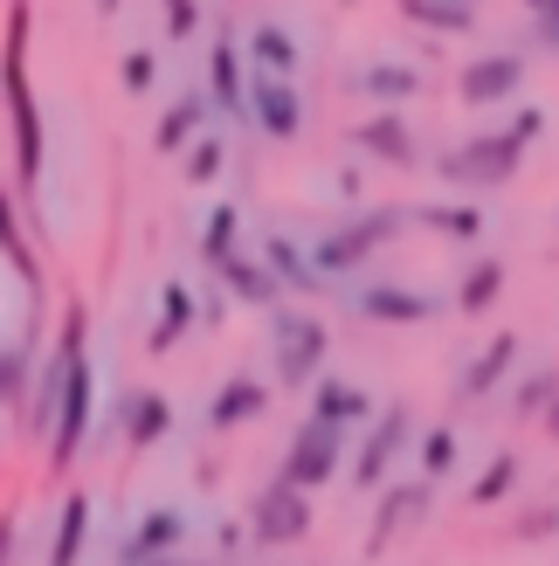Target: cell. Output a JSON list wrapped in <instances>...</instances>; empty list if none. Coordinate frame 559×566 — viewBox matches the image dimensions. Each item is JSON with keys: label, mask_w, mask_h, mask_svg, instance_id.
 <instances>
[{"label": "cell", "mask_w": 559, "mask_h": 566, "mask_svg": "<svg viewBox=\"0 0 559 566\" xmlns=\"http://www.w3.org/2000/svg\"><path fill=\"white\" fill-rule=\"evenodd\" d=\"M0 97H8V125H14V180H21V193H35L42 166H49V138H42L35 83H28V8L21 0L8 14V42H0Z\"/></svg>", "instance_id": "cell-1"}, {"label": "cell", "mask_w": 559, "mask_h": 566, "mask_svg": "<svg viewBox=\"0 0 559 566\" xmlns=\"http://www.w3.org/2000/svg\"><path fill=\"white\" fill-rule=\"evenodd\" d=\"M91 401H97V374H91V353H70V374H63V394H55V421H49V463L70 470L91 442Z\"/></svg>", "instance_id": "cell-2"}, {"label": "cell", "mask_w": 559, "mask_h": 566, "mask_svg": "<svg viewBox=\"0 0 559 566\" xmlns=\"http://www.w3.org/2000/svg\"><path fill=\"white\" fill-rule=\"evenodd\" d=\"M339 449H346V429H339V421H325V415H312V421L291 436L284 484H297V491H325L331 470H339Z\"/></svg>", "instance_id": "cell-3"}, {"label": "cell", "mask_w": 559, "mask_h": 566, "mask_svg": "<svg viewBox=\"0 0 559 566\" xmlns=\"http://www.w3.org/2000/svg\"><path fill=\"white\" fill-rule=\"evenodd\" d=\"M249 525H256V539L263 546H291L312 532V491H297L276 476L270 491H256V504H249Z\"/></svg>", "instance_id": "cell-4"}, {"label": "cell", "mask_w": 559, "mask_h": 566, "mask_svg": "<svg viewBox=\"0 0 559 566\" xmlns=\"http://www.w3.org/2000/svg\"><path fill=\"white\" fill-rule=\"evenodd\" d=\"M325 353H331V332L318 318H276V374H284V387H312Z\"/></svg>", "instance_id": "cell-5"}, {"label": "cell", "mask_w": 559, "mask_h": 566, "mask_svg": "<svg viewBox=\"0 0 559 566\" xmlns=\"http://www.w3.org/2000/svg\"><path fill=\"white\" fill-rule=\"evenodd\" d=\"M249 118H256L270 138H297L304 132V97L291 91V76H256V83H249Z\"/></svg>", "instance_id": "cell-6"}, {"label": "cell", "mask_w": 559, "mask_h": 566, "mask_svg": "<svg viewBox=\"0 0 559 566\" xmlns=\"http://www.w3.org/2000/svg\"><path fill=\"white\" fill-rule=\"evenodd\" d=\"M187 539V518L173 512V504H152L146 518L131 525V539L118 553V566H152V559H173V546Z\"/></svg>", "instance_id": "cell-7"}, {"label": "cell", "mask_w": 559, "mask_h": 566, "mask_svg": "<svg viewBox=\"0 0 559 566\" xmlns=\"http://www.w3.org/2000/svg\"><path fill=\"white\" fill-rule=\"evenodd\" d=\"M401 221L394 214H380V221H352V229H339V235H325L318 249H312V263L318 270H352L359 256H367V249H380L387 235H394Z\"/></svg>", "instance_id": "cell-8"}, {"label": "cell", "mask_w": 559, "mask_h": 566, "mask_svg": "<svg viewBox=\"0 0 559 566\" xmlns=\"http://www.w3.org/2000/svg\"><path fill=\"white\" fill-rule=\"evenodd\" d=\"M401 442H408V408H387V415H380V429H373V442L359 449V470H352V476H359V491L380 484V470L401 457Z\"/></svg>", "instance_id": "cell-9"}, {"label": "cell", "mask_w": 559, "mask_h": 566, "mask_svg": "<svg viewBox=\"0 0 559 566\" xmlns=\"http://www.w3.org/2000/svg\"><path fill=\"white\" fill-rule=\"evenodd\" d=\"M0 256L14 263V276L28 283V297L42 304V263H35V249H28V235H21V221H14V193L0 187Z\"/></svg>", "instance_id": "cell-10"}, {"label": "cell", "mask_w": 559, "mask_h": 566, "mask_svg": "<svg viewBox=\"0 0 559 566\" xmlns=\"http://www.w3.org/2000/svg\"><path fill=\"white\" fill-rule=\"evenodd\" d=\"M208 91H214L221 111H249V83H242V49H235V35L214 42V55H208Z\"/></svg>", "instance_id": "cell-11"}, {"label": "cell", "mask_w": 559, "mask_h": 566, "mask_svg": "<svg viewBox=\"0 0 559 566\" xmlns=\"http://www.w3.org/2000/svg\"><path fill=\"white\" fill-rule=\"evenodd\" d=\"M263 408H270V387H263V380H229V387L214 394V408H208V421H214L221 436H229V429H242V421H256Z\"/></svg>", "instance_id": "cell-12"}, {"label": "cell", "mask_w": 559, "mask_h": 566, "mask_svg": "<svg viewBox=\"0 0 559 566\" xmlns=\"http://www.w3.org/2000/svg\"><path fill=\"white\" fill-rule=\"evenodd\" d=\"M166 429H173V408H166V394L138 387L131 401H125V436H131V449H152V442H166Z\"/></svg>", "instance_id": "cell-13"}, {"label": "cell", "mask_w": 559, "mask_h": 566, "mask_svg": "<svg viewBox=\"0 0 559 566\" xmlns=\"http://www.w3.org/2000/svg\"><path fill=\"white\" fill-rule=\"evenodd\" d=\"M83 539H91V497L70 491L63 518H55V539H49V566H76L83 559Z\"/></svg>", "instance_id": "cell-14"}, {"label": "cell", "mask_w": 559, "mask_h": 566, "mask_svg": "<svg viewBox=\"0 0 559 566\" xmlns=\"http://www.w3.org/2000/svg\"><path fill=\"white\" fill-rule=\"evenodd\" d=\"M312 415H325V421H339V429H352V421H367L373 415V401L359 387H346V380H312Z\"/></svg>", "instance_id": "cell-15"}, {"label": "cell", "mask_w": 559, "mask_h": 566, "mask_svg": "<svg viewBox=\"0 0 559 566\" xmlns=\"http://www.w3.org/2000/svg\"><path fill=\"white\" fill-rule=\"evenodd\" d=\"M214 270H221V283H229L242 304H276V270L270 263H249V256H235V249H229Z\"/></svg>", "instance_id": "cell-16"}, {"label": "cell", "mask_w": 559, "mask_h": 566, "mask_svg": "<svg viewBox=\"0 0 559 566\" xmlns=\"http://www.w3.org/2000/svg\"><path fill=\"white\" fill-rule=\"evenodd\" d=\"M187 325H193V291H187V283H166V291H159V325H152L146 346L152 353H173L180 338H187Z\"/></svg>", "instance_id": "cell-17"}, {"label": "cell", "mask_w": 559, "mask_h": 566, "mask_svg": "<svg viewBox=\"0 0 559 566\" xmlns=\"http://www.w3.org/2000/svg\"><path fill=\"white\" fill-rule=\"evenodd\" d=\"M511 153H518V132H511V138H491V146H470L450 174H456V180H511V166H518Z\"/></svg>", "instance_id": "cell-18"}, {"label": "cell", "mask_w": 559, "mask_h": 566, "mask_svg": "<svg viewBox=\"0 0 559 566\" xmlns=\"http://www.w3.org/2000/svg\"><path fill=\"white\" fill-rule=\"evenodd\" d=\"M249 63H256V70H270V76H291V70H297V42H291V28L263 21L256 35H249Z\"/></svg>", "instance_id": "cell-19"}, {"label": "cell", "mask_w": 559, "mask_h": 566, "mask_svg": "<svg viewBox=\"0 0 559 566\" xmlns=\"http://www.w3.org/2000/svg\"><path fill=\"white\" fill-rule=\"evenodd\" d=\"M201 125H208V97H180V104L159 118V153H180Z\"/></svg>", "instance_id": "cell-20"}, {"label": "cell", "mask_w": 559, "mask_h": 566, "mask_svg": "<svg viewBox=\"0 0 559 566\" xmlns=\"http://www.w3.org/2000/svg\"><path fill=\"white\" fill-rule=\"evenodd\" d=\"M270 270H276V283H291V291H318L325 283V270H312V256H304L297 242H284V235L270 242Z\"/></svg>", "instance_id": "cell-21"}, {"label": "cell", "mask_w": 559, "mask_h": 566, "mask_svg": "<svg viewBox=\"0 0 559 566\" xmlns=\"http://www.w3.org/2000/svg\"><path fill=\"white\" fill-rule=\"evenodd\" d=\"M359 304H367V318H429V297H408V291H380V283H373V291L367 297H359Z\"/></svg>", "instance_id": "cell-22"}, {"label": "cell", "mask_w": 559, "mask_h": 566, "mask_svg": "<svg viewBox=\"0 0 559 566\" xmlns=\"http://www.w3.org/2000/svg\"><path fill=\"white\" fill-rule=\"evenodd\" d=\"M511 83H518V63H484V70L463 76V97H470V104H491V97H505Z\"/></svg>", "instance_id": "cell-23"}, {"label": "cell", "mask_w": 559, "mask_h": 566, "mask_svg": "<svg viewBox=\"0 0 559 566\" xmlns=\"http://www.w3.org/2000/svg\"><path fill=\"white\" fill-rule=\"evenodd\" d=\"M497 291H505V263H477V270L463 276V297H456V304H463V311H484Z\"/></svg>", "instance_id": "cell-24"}, {"label": "cell", "mask_w": 559, "mask_h": 566, "mask_svg": "<svg viewBox=\"0 0 559 566\" xmlns=\"http://www.w3.org/2000/svg\"><path fill=\"white\" fill-rule=\"evenodd\" d=\"M235 229H242V214H235V208H214V214H208V235H201V256L221 263V256L235 249Z\"/></svg>", "instance_id": "cell-25"}, {"label": "cell", "mask_w": 559, "mask_h": 566, "mask_svg": "<svg viewBox=\"0 0 559 566\" xmlns=\"http://www.w3.org/2000/svg\"><path fill=\"white\" fill-rule=\"evenodd\" d=\"M505 359H511V338H497V346L470 366V380H463V394H491L497 387V374H505Z\"/></svg>", "instance_id": "cell-26"}, {"label": "cell", "mask_w": 559, "mask_h": 566, "mask_svg": "<svg viewBox=\"0 0 559 566\" xmlns=\"http://www.w3.org/2000/svg\"><path fill=\"white\" fill-rule=\"evenodd\" d=\"M422 463L442 476V470H450L456 463V429H429V442H422Z\"/></svg>", "instance_id": "cell-27"}, {"label": "cell", "mask_w": 559, "mask_h": 566, "mask_svg": "<svg viewBox=\"0 0 559 566\" xmlns=\"http://www.w3.org/2000/svg\"><path fill=\"white\" fill-rule=\"evenodd\" d=\"M359 146H380V153H394V159H408V138H401V125H394V118H380V125H367V132H359Z\"/></svg>", "instance_id": "cell-28"}, {"label": "cell", "mask_w": 559, "mask_h": 566, "mask_svg": "<svg viewBox=\"0 0 559 566\" xmlns=\"http://www.w3.org/2000/svg\"><path fill=\"white\" fill-rule=\"evenodd\" d=\"M221 174V146L201 138V146H187V180H214Z\"/></svg>", "instance_id": "cell-29"}, {"label": "cell", "mask_w": 559, "mask_h": 566, "mask_svg": "<svg viewBox=\"0 0 559 566\" xmlns=\"http://www.w3.org/2000/svg\"><path fill=\"white\" fill-rule=\"evenodd\" d=\"M152 76H159V63H152L146 49H131L125 55V91H152Z\"/></svg>", "instance_id": "cell-30"}, {"label": "cell", "mask_w": 559, "mask_h": 566, "mask_svg": "<svg viewBox=\"0 0 559 566\" xmlns=\"http://www.w3.org/2000/svg\"><path fill=\"white\" fill-rule=\"evenodd\" d=\"M21 374H28V346H21V353H0V401H8V394H21Z\"/></svg>", "instance_id": "cell-31"}, {"label": "cell", "mask_w": 559, "mask_h": 566, "mask_svg": "<svg viewBox=\"0 0 559 566\" xmlns=\"http://www.w3.org/2000/svg\"><path fill=\"white\" fill-rule=\"evenodd\" d=\"M511 470H518L511 457H497V463H491V476L477 484V497H484V504H497V497H505V484H511Z\"/></svg>", "instance_id": "cell-32"}, {"label": "cell", "mask_w": 559, "mask_h": 566, "mask_svg": "<svg viewBox=\"0 0 559 566\" xmlns=\"http://www.w3.org/2000/svg\"><path fill=\"white\" fill-rule=\"evenodd\" d=\"M166 28H173V35H193V28H201V8H193V0H166Z\"/></svg>", "instance_id": "cell-33"}, {"label": "cell", "mask_w": 559, "mask_h": 566, "mask_svg": "<svg viewBox=\"0 0 559 566\" xmlns=\"http://www.w3.org/2000/svg\"><path fill=\"white\" fill-rule=\"evenodd\" d=\"M442 229H450V235H477V229H484V214H470V208H442Z\"/></svg>", "instance_id": "cell-34"}, {"label": "cell", "mask_w": 559, "mask_h": 566, "mask_svg": "<svg viewBox=\"0 0 559 566\" xmlns=\"http://www.w3.org/2000/svg\"><path fill=\"white\" fill-rule=\"evenodd\" d=\"M532 14H539V21H546V35H552V42H559V0H532Z\"/></svg>", "instance_id": "cell-35"}, {"label": "cell", "mask_w": 559, "mask_h": 566, "mask_svg": "<svg viewBox=\"0 0 559 566\" xmlns=\"http://www.w3.org/2000/svg\"><path fill=\"white\" fill-rule=\"evenodd\" d=\"M8 553H14V512H0V566H8Z\"/></svg>", "instance_id": "cell-36"}, {"label": "cell", "mask_w": 559, "mask_h": 566, "mask_svg": "<svg viewBox=\"0 0 559 566\" xmlns=\"http://www.w3.org/2000/svg\"><path fill=\"white\" fill-rule=\"evenodd\" d=\"M152 566H173V559H152Z\"/></svg>", "instance_id": "cell-37"}, {"label": "cell", "mask_w": 559, "mask_h": 566, "mask_svg": "<svg viewBox=\"0 0 559 566\" xmlns=\"http://www.w3.org/2000/svg\"><path fill=\"white\" fill-rule=\"evenodd\" d=\"M552 429H559V415H552Z\"/></svg>", "instance_id": "cell-38"}]
</instances>
